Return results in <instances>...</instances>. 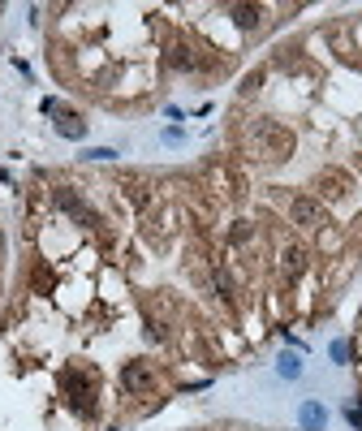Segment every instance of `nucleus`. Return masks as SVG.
Masks as SVG:
<instances>
[{"label": "nucleus", "instance_id": "nucleus-4", "mask_svg": "<svg viewBox=\"0 0 362 431\" xmlns=\"http://www.w3.org/2000/svg\"><path fill=\"white\" fill-rule=\"evenodd\" d=\"M155 384H160V375H155V366H151V362L134 358V362H125V366H121V388H125V393L142 397V393H151Z\"/></svg>", "mask_w": 362, "mask_h": 431}, {"label": "nucleus", "instance_id": "nucleus-12", "mask_svg": "<svg viewBox=\"0 0 362 431\" xmlns=\"http://www.w3.org/2000/svg\"><path fill=\"white\" fill-rule=\"evenodd\" d=\"M250 237H254V229H250V220H233V225H229V242H233V246H246Z\"/></svg>", "mask_w": 362, "mask_h": 431}, {"label": "nucleus", "instance_id": "nucleus-8", "mask_svg": "<svg viewBox=\"0 0 362 431\" xmlns=\"http://www.w3.org/2000/svg\"><path fill=\"white\" fill-rule=\"evenodd\" d=\"M169 69H181V74L198 69V52H194L190 43H173V47H169Z\"/></svg>", "mask_w": 362, "mask_h": 431}, {"label": "nucleus", "instance_id": "nucleus-7", "mask_svg": "<svg viewBox=\"0 0 362 431\" xmlns=\"http://www.w3.org/2000/svg\"><path fill=\"white\" fill-rule=\"evenodd\" d=\"M177 229V207H160V211H147V237L151 242H164Z\"/></svg>", "mask_w": 362, "mask_h": 431}, {"label": "nucleus", "instance_id": "nucleus-6", "mask_svg": "<svg viewBox=\"0 0 362 431\" xmlns=\"http://www.w3.org/2000/svg\"><path fill=\"white\" fill-rule=\"evenodd\" d=\"M306 267H310V250H306L302 242H289V246L281 250V272H285V281H298Z\"/></svg>", "mask_w": 362, "mask_h": 431}, {"label": "nucleus", "instance_id": "nucleus-10", "mask_svg": "<svg viewBox=\"0 0 362 431\" xmlns=\"http://www.w3.org/2000/svg\"><path fill=\"white\" fill-rule=\"evenodd\" d=\"M229 18H233L242 30H254L259 18H264V9H259V5H229Z\"/></svg>", "mask_w": 362, "mask_h": 431}, {"label": "nucleus", "instance_id": "nucleus-14", "mask_svg": "<svg viewBox=\"0 0 362 431\" xmlns=\"http://www.w3.org/2000/svg\"><path fill=\"white\" fill-rule=\"evenodd\" d=\"M47 285H52V276H47V272H43V267H39V272H35V289H39V293H43V289H47Z\"/></svg>", "mask_w": 362, "mask_h": 431}, {"label": "nucleus", "instance_id": "nucleus-15", "mask_svg": "<svg viewBox=\"0 0 362 431\" xmlns=\"http://www.w3.org/2000/svg\"><path fill=\"white\" fill-rule=\"evenodd\" d=\"M332 358H336V362H345V358H349V345H345V341H336V345H332Z\"/></svg>", "mask_w": 362, "mask_h": 431}, {"label": "nucleus", "instance_id": "nucleus-1", "mask_svg": "<svg viewBox=\"0 0 362 431\" xmlns=\"http://www.w3.org/2000/svg\"><path fill=\"white\" fill-rule=\"evenodd\" d=\"M61 388H65V397H69V405L78 414H91L95 397H99V375H95V366H65L61 371Z\"/></svg>", "mask_w": 362, "mask_h": 431}, {"label": "nucleus", "instance_id": "nucleus-2", "mask_svg": "<svg viewBox=\"0 0 362 431\" xmlns=\"http://www.w3.org/2000/svg\"><path fill=\"white\" fill-rule=\"evenodd\" d=\"M250 142L264 159H289L293 155V134L281 125V121H259L250 130Z\"/></svg>", "mask_w": 362, "mask_h": 431}, {"label": "nucleus", "instance_id": "nucleus-13", "mask_svg": "<svg viewBox=\"0 0 362 431\" xmlns=\"http://www.w3.org/2000/svg\"><path fill=\"white\" fill-rule=\"evenodd\" d=\"M302 418H306L310 427H319V418H324V414H319V405H306V410H302Z\"/></svg>", "mask_w": 362, "mask_h": 431}, {"label": "nucleus", "instance_id": "nucleus-5", "mask_svg": "<svg viewBox=\"0 0 362 431\" xmlns=\"http://www.w3.org/2000/svg\"><path fill=\"white\" fill-rule=\"evenodd\" d=\"M315 190H319V203L324 198H349V190H353V177L345 173V169H324L319 177H315Z\"/></svg>", "mask_w": 362, "mask_h": 431}, {"label": "nucleus", "instance_id": "nucleus-16", "mask_svg": "<svg viewBox=\"0 0 362 431\" xmlns=\"http://www.w3.org/2000/svg\"><path fill=\"white\" fill-rule=\"evenodd\" d=\"M0 254H5V237H0Z\"/></svg>", "mask_w": 362, "mask_h": 431}, {"label": "nucleus", "instance_id": "nucleus-17", "mask_svg": "<svg viewBox=\"0 0 362 431\" xmlns=\"http://www.w3.org/2000/svg\"><path fill=\"white\" fill-rule=\"evenodd\" d=\"M358 169H362V155H358Z\"/></svg>", "mask_w": 362, "mask_h": 431}, {"label": "nucleus", "instance_id": "nucleus-11", "mask_svg": "<svg viewBox=\"0 0 362 431\" xmlns=\"http://www.w3.org/2000/svg\"><path fill=\"white\" fill-rule=\"evenodd\" d=\"M57 113H61V108H57ZM57 130H61L65 138H82V134H86V125H82V117H78V113H61Z\"/></svg>", "mask_w": 362, "mask_h": 431}, {"label": "nucleus", "instance_id": "nucleus-9", "mask_svg": "<svg viewBox=\"0 0 362 431\" xmlns=\"http://www.w3.org/2000/svg\"><path fill=\"white\" fill-rule=\"evenodd\" d=\"M121 190H125V198H130L138 211H151V190H147V181H142V177H125V181H121Z\"/></svg>", "mask_w": 362, "mask_h": 431}, {"label": "nucleus", "instance_id": "nucleus-3", "mask_svg": "<svg viewBox=\"0 0 362 431\" xmlns=\"http://www.w3.org/2000/svg\"><path fill=\"white\" fill-rule=\"evenodd\" d=\"M289 220L302 225V229H324V225H328V211H324V203H319L315 194H293Z\"/></svg>", "mask_w": 362, "mask_h": 431}]
</instances>
